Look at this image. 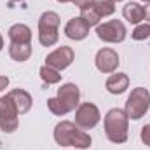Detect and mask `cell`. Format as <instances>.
I'll return each instance as SVG.
<instances>
[{
    "mask_svg": "<svg viewBox=\"0 0 150 150\" xmlns=\"http://www.w3.org/2000/svg\"><path fill=\"white\" fill-rule=\"evenodd\" d=\"M103 126H105V134L112 143H126L127 142L129 119L124 110H120V108L108 110L103 119Z\"/></svg>",
    "mask_w": 150,
    "mask_h": 150,
    "instance_id": "obj_2",
    "label": "cell"
},
{
    "mask_svg": "<svg viewBox=\"0 0 150 150\" xmlns=\"http://www.w3.org/2000/svg\"><path fill=\"white\" fill-rule=\"evenodd\" d=\"M105 87H107V91L110 93V94H122L127 87H129V77L127 74H115L113 72L108 79H107V82H105Z\"/></svg>",
    "mask_w": 150,
    "mask_h": 150,
    "instance_id": "obj_14",
    "label": "cell"
},
{
    "mask_svg": "<svg viewBox=\"0 0 150 150\" xmlns=\"http://www.w3.org/2000/svg\"><path fill=\"white\" fill-rule=\"evenodd\" d=\"M101 120V113L100 108L94 103H80L75 110V124L80 129H93L98 126V122Z\"/></svg>",
    "mask_w": 150,
    "mask_h": 150,
    "instance_id": "obj_7",
    "label": "cell"
},
{
    "mask_svg": "<svg viewBox=\"0 0 150 150\" xmlns=\"http://www.w3.org/2000/svg\"><path fill=\"white\" fill-rule=\"evenodd\" d=\"M131 37H133V40H145V38H149L150 37V23H140L133 30Z\"/></svg>",
    "mask_w": 150,
    "mask_h": 150,
    "instance_id": "obj_20",
    "label": "cell"
},
{
    "mask_svg": "<svg viewBox=\"0 0 150 150\" xmlns=\"http://www.w3.org/2000/svg\"><path fill=\"white\" fill-rule=\"evenodd\" d=\"M18 108L14 105V101L5 94L0 98V129L4 133H14L19 126L18 120Z\"/></svg>",
    "mask_w": 150,
    "mask_h": 150,
    "instance_id": "obj_5",
    "label": "cell"
},
{
    "mask_svg": "<svg viewBox=\"0 0 150 150\" xmlns=\"http://www.w3.org/2000/svg\"><path fill=\"white\" fill-rule=\"evenodd\" d=\"M140 138H142V142H143L147 147H150V124H147V126H143V127H142Z\"/></svg>",
    "mask_w": 150,
    "mask_h": 150,
    "instance_id": "obj_22",
    "label": "cell"
},
{
    "mask_svg": "<svg viewBox=\"0 0 150 150\" xmlns=\"http://www.w3.org/2000/svg\"><path fill=\"white\" fill-rule=\"evenodd\" d=\"M65 35L70 38V40H84V38L89 35V26L87 23L79 16V18H72L67 25H65Z\"/></svg>",
    "mask_w": 150,
    "mask_h": 150,
    "instance_id": "obj_11",
    "label": "cell"
},
{
    "mask_svg": "<svg viewBox=\"0 0 150 150\" xmlns=\"http://www.w3.org/2000/svg\"><path fill=\"white\" fill-rule=\"evenodd\" d=\"M119 54L117 51H113L110 47H103L96 52V58H94V65L96 68L101 72V74H113L119 67Z\"/></svg>",
    "mask_w": 150,
    "mask_h": 150,
    "instance_id": "obj_10",
    "label": "cell"
},
{
    "mask_svg": "<svg viewBox=\"0 0 150 150\" xmlns=\"http://www.w3.org/2000/svg\"><path fill=\"white\" fill-rule=\"evenodd\" d=\"M9 2H25V0H9Z\"/></svg>",
    "mask_w": 150,
    "mask_h": 150,
    "instance_id": "obj_28",
    "label": "cell"
},
{
    "mask_svg": "<svg viewBox=\"0 0 150 150\" xmlns=\"http://www.w3.org/2000/svg\"><path fill=\"white\" fill-rule=\"evenodd\" d=\"M150 108V93L145 87H134L131 91V94L127 96L124 112L127 115V119L138 120L142 119Z\"/></svg>",
    "mask_w": 150,
    "mask_h": 150,
    "instance_id": "obj_4",
    "label": "cell"
},
{
    "mask_svg": "<svg viewBox=\"0 0 150 150\" xmlns=\"http://www.w3.org/2000/svg\"><path fill=\"white\" fill-rule=\"evenodd\" d=\"M80 18L87 23L89 28H91V26H98V25H100V19H101V16L96 12V9L93 7V4L80 9Z\"/></svg>",
    "mask_w": 150,
    "mask_h": 150,
    "instance_id": "obj_17",
    "label": "cell"
},
{
    "mask_svg": "<svg viewBox=\"0 0 150 150\" xmlns=\"http://www.w3.org/2000/svg\"><path fill=\"white\" fill-rule=\"evenodd\" d=\"M96 35H98L100 40H103V42L120 44V42H124V38L127 35V30H126V26H124L122 21L110 19V21L96 26Z\"/></svg>",
    "mask_w": 150,
    "mask_h": 150,
    "instance_id": "obj_6",
    "label": "cell"
},
{
    "mask_svg": "<svg viewBox=\"0 0 150 150\" xmlns=\"http://www.w3.org/2000/svg\"><path fill=\"white\" fill-rule=\"evenodd\" d=\"M93 7L96 9V12L101 18L112 16L113 12H115V2L113 0H94L93 2Z\"/></svg>",
    "mask_w": 150,
    "mask_h": 150,
    "instance_id": "obj_19",
    "label": "cell"
},
{
    "mask_svg": "<svg viewBox=\"0 0 150 150\" xmlns=\"http://www.w3.org/2000/svg\"><path fill=\"white\" fill-rule=\"evenodd\" d=\"M59 38V16L54 11H45L38 18V42L51 47Z\"/></svg>",
    "mask_w": 150,
    "mask_h": 150,
    "instance_id": "obj_3",
    "label": "cell"
},
{
    "mask_svg": "<svg viewBox=\"0 0 150 150\" xmlns=\"http://www.w3.org/2000/svg\"><path fill=\"white\" fill-rule=\"evenodd\" d=\"M147 19L150 21V11H147Z\"/></svg>",
    "mask_w": 150,
    "mask_h": 150,
    "instance_id": "obj_27",
    "label": "cell"
},
{
    "mask_svg": "<svg viewBox=\"0 0 150 150\" xmlns=\"http://www.w3.org/2000/svg\"><path fill=\"white\" fill-rule=\"evenodd\" d=\"M56 98L59 100V103L63 105V108H65L67 113L77 110V107L80 105V91H79V87L75 84H72V82L63 84L58 89V96Z\"/></svg>",
    "mask_w": 150,
    "mask_h": 150,
    "instance_id": "obj_9",
    "label": "cell"
},
{
    "mask_svg": "<svg viewBox=\"0 0 150 150\" xmlns=\"http://www.w3.org/2000/svg\"><path fill=\"white\" fill-rule=\"evenodd\" d=\"M7 86H9V77H5V75H0V91H4Z\"/></svg>",
    "mask_w": 150,
    "mask_h": 150,
    "instance_id": "obj_24",
    "label": "cell"
},
{
    "mask_svg": "<svg viewBox=\"0 0 150 150\" xmlns=\"http://www.w3.org/2000/svg\"><path fill=\"white\" fill-rule=\"evenodd\" d=\"M7 96L14 101V105H16V108H18L19 115L30 112V108H32V105H33V100H32V96H30V93H28V91H25V89H19V87H18V89L9 91V93H7Z\"/></svg>",
    "mask_w": 150,
    "mask_h": 150,
    "instance_id": "obj_12",
    "label": "cell"
},
{
    "mask_svg": "<svg viewBox=\"0 0 150 150\" xmlns=\"http://www.w3.org/2000/svg\"><path fill=\"white\" fill-rule=\"evenodd\" d=\"M9 56L18 61V63H23V61H28L30 56H32V44H9Z\"/></svg>",
    "mask_w": 150,
    "mask_h": 150,
    "instance_id": "obj_16",
    "label": "cell"
},
{
    "mask_svg": "<svg viewBox=\"0 0 150 150\" xmlns=\"http://www.w3.org/2000/svg\"><path fill=\"white\" fill-rule=\"evenodd\" d=\"M47 108L51 110V113H54V115H59V117H61V115H67L63 105L59 103L58 98H49V100H47Z\"/></svg>",
    "mask_w": 150,
    "mask_h": 150,
    "instance_id": "obj_21",
    "label": "cell"
},
{
    "mask_svg": "<svg viewBox=\"0 0 150 150\" xmlns=\"http://www.w3.org/2000/svg\"><path fill=\"white\" fill-rule=\"evenodd\" d=\"M56 2H59V4H67V2H72V0H56Z\"/></svg>",
    "mask_w": 150,
    "mask_h": 150,
    "instance_id": "obj_26",
    "label": "cell"
},
{
    "mask_svg": "<svg viewBox=\"0 0 150 150\" xmlns=\"http://www.w3.org/2000/svg\"><path fill=\"white\" fill-rule=\"evenodd\" d=\"M142 2H147V4H150V0H142Z\"/></svg>",
    "mask_w": 150,
    "mask_h": 150,
    "instance_id": "obj_29",
    "label": "cell"
},
{
    "mask_svg": "<svg viewBox=\"0 0 150 150\" xmlns=\"http://www.w3.org/2000/svg\"><path fill=\"white\" fill-rule=\"evenodd\" d=\"M38 75H40V79L47 84V86H52V84H58L59 80H61V74L58 72V70H54V68H51V67H47V65H44V67H40V70H38Z\"/></svg>",
    "mask_w": 150,
    "mask_h": 150,
    "instance_id": "obj_18",
    "label": "cell"
},
{
    "mask_svg": "<svg viewBox=\"0 0 150 150\" xmlns=\"http://www.w3.org/2000/svg\"><path fill=\"white\" fill-rule=\"evenodd\" d=\"M54 140L59 147H74V149L84 150L89 149L93 143V138L84 133L75 122L61 120L54 127Z\"/></svg>",
    "mask_w": 150,
    "mask_h": 150,
    "instance_id": "obj_1",
    "label": "cell"
},
{
    "mask_svg": "<svg viewBox=\"0 0 150 150\" xmlns=\"http://www.w3.org/2000/svg\"><path fill=\"white\" fill-rule=\"evenodd\" d=\"M74 58H75L74 49L70 45H61V47L54 49L52 52H49L45 56V65L58 70V72H61V70H65V68H68L72 65Z\"/></svg>",
    "mask_w": 150,
    "mask_h": 150,
    "instance_id": "obj_8",
    "label": "cell"
},
{
    "mask_svg": "<svg viewBox=\"0 0 150 150\" xmlns=\"http://www.w3.org/2000/svg\"><path fill=\"white\" fill-rule=\"evenodd\" d=\"M4 49V38H2V35H0V51Z\"/></svg>",
    "mask_w": 150,
    "mask_h": 150,
    "instance_id": "obj_25",
    "label": "cell"
},
{
    "mask_svg": "<svg viewBox=\"0 0 150 150\" xmlns=\"http://www.w3.org/2000/svg\"><path fill=\"white\" fill-rule=\"evenodd\" d=\"M7 35L12 44H32V30L23 23L12 25L7 32Z\"/></svg>",
    "mask_w": 150,
    "mask_h": 150,
    "instance_id": "obj_15",
    "label": "cell"
},
{
    "mask_svg": "<svg viewBox=\"0 0 150 150\" xmlns=\"http://www.w3.org/2000/svg\"><path fill=\"white\" fill-rule=\"evenodd\" d=\"M94 0H72V4H74L75 7H79V9H82V7H87V5H91Z\"/></svg>",
    "mask_w": 150,
    "mask_h": 150,
    "instance_id": "obj_23",
    "label": "cell"
},
{
    "mask_svg": "<svg viewBox=\"0 0 150 150\" xmlns=\"http://www.w3.org/2000/svg\"><path fill=\"white\" fill-rule=\"evenodd\" d=\"M122 16L124 19H127L133 25H140L147 19V9L143 5H140L138 2H127L122 9Z\"/></svg>",
    "mask_w": 150,
    "mask_h": 150,
    "instance_id": "obj_13",
    "label": "cell"
},
{
    "mask_svg": "<svg viewBox=\"0 0 150 150\" xmlns=\"http://www.w3.org/2000/svg\"><path fill=\"white\" fill-rule=\"evenodd\" d=\"M113 2H122V0H113Z\"/></svg>",
    "mask_w": 150,
    "mask_h": 150,
    "instance_id": "obj_30",
    "label": "cell"
}]
</instances>
